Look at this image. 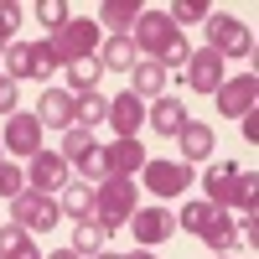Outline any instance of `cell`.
Wrapping results in <instances>:
<instances>
[{
	"label": "cell",
	"instance_id": "cell-6",
	"mask_svg": "<svg viewBox=\"0 0 259 259\" xmlns=\"http://www.w3.org/2000/svg\"><path fill=\"white\" fill-rule=\"evenodd\" d=\"M249 94H254V83H233L223 104H228V109H244V99H249Z\"/></svg>",
	"mask_w": 259,
	"mask_h": 259
},
{
	"label": "cell",
	"instance_id": "cell-7",
	"mask_svg": "<svg viewBox=\"0 0 259 259\" xmlns=\"http://www.w3.org/2000/svg\"><path fill=\"white\" fill-rule=\"evenodd\" d=\"M207 145H212V135H207V130H187V150H192V156H202Z\"/></svg>",
	"mask_w": 259,
	"mask_h": 259
},
{
	"label": "cell",
	"instance_id": "cell-5",
	"mask_svg": "<svg viewBox=\"0 0 259 259\" xmlns=\"http://www.w3.org/2000/svg\"><path fill=\"white\" fill-rule=\"evenodd\" d=\"M109 62H114V68H130V62H135V47H130V41H114V47H109Z\"/></svg>",
	"mask_w": 259,
	"mask_h": 259
},
{
	"label": "cell",
	"instance_id": "cell-2",
	"mask_svg": "<svg viewBox=\"0 0 259 259\" xmlns=\"http://www.w3.org/2000/svg\"><path fill=\"white\" fill-rule=\"evenodd\" d=\"M11 145H16V150H31V145H36V124H31V119H16V124H11Z\"/></svg>",
	"mask_w": 259,
	"mask_h": 259
},
{
	"label": "cell",
	"instance_id": "cell-11",
	"mask_svg": "<svg viewBox=\"0 0 259 259\" xmlns=\"http://www.w3.org/2000/svg\"><path fill=\"white\" fill-rule=\"evenodd\" d=\"M0 192H16V171L11 166H0Z\"/></svg>",
	"mask_w": 259,
	"mask_h": 259
},
{
	"label": "cell",
	"instance_id": "cell-8",
	"mask_svg": "<svg viewBox=\"0 0 259 259\" xmlns=\"http://www.w3.org/2000/svg\"><path fill=\"white\" fill-rule=\"evenodd\" d=\"M192 78H197V83H202V89H207V83H212V78H218V62H212V57H202V62H197V68H192Z\"/></svg>",
	"mask_w": 259,
	"mask_h": 259
},
{
	"label": "cell",
	"instance_id": "cell-12",
	"mask_svg": "<svg viewBox=\"0 0 259 259\" xmlns=\"http://www.w3.org/2000/svg\"><path fill=\"white\" fill-rule=\"evenodd\" d=\"M0 109H11V89H6V83H0Z\"/></svg>",
	"mask_w": 259,
	"mask_h": 259
},
{
	"label": "cell",
	"instance_id": "cell-1",
	"mask_svg": "<svg viewBox=\"0 0 259 259\" xmlns=\"http://www.w3.org/2000/svg\"><path fill=\"white\" fill-rule=\"evenodd\" d=\"M182 182H187L182 166H150V187H156V192H177Z\"/></svg>",
	"mask_w": 259,
	"mask_h": 259
},
{
	"label": "cell",
	"instance_id": "cell-3",
	"mask_svg": "<svg viewBox=\"0 0 259 259\" xmlns=\"http://www.w3.org/2000/svg\"><path fill=\"white\" fill-rule=\"evenodd\" d=\"M21 218L36 223V228H47V223H52V207H47V202H21Z\"/></svg>",
	"mask_w": 259,
	"mask_h": 259
},
{
	"label": "cell",
	"instance_id": "cell-10",
	"mask_svg": "<svg viewBox=\"0 0 259 259\" xmlns=\"http://www.w3.org/2000/svg\"><path fill=\"white\" fill-rule=\"evenodd\" d=\"M73 83H94V62H78V68H73Z\"/></svg>",
	"mask_w": 259,
	"mask_h": 259
},
{
	"label": "cell",
	"instance_id": "cell-4",
	"mask_svg": "<svg viewBox=\"0 0 259 259\" xmlns=\"http://www.w3.org/2000/svg\"><path fill=\"white\" fill-rule=\"evenodd\" d=\"M57 171H62V166H57L52 156H41V161H36V182H41V187H52V182H57Z\"/></svg>",
	"mask_w": 259,
	"mask_h": 259
},
{
	"label": "cell",
	"instance_id": "cell-9",
	"mask_svg": "<svg viewBox=\"0 0 259 259\" xmlns=\"http://www.w3.org/2000/svg\"><path fill=\"white\" fill-rule=\"evenodd\" d=\"M156 124L166 130V124H182V114H177V104H161V109H156Z\"/></svg>",
	"mask_w": 259,
	"mask_h": 259
}]
</instances>
